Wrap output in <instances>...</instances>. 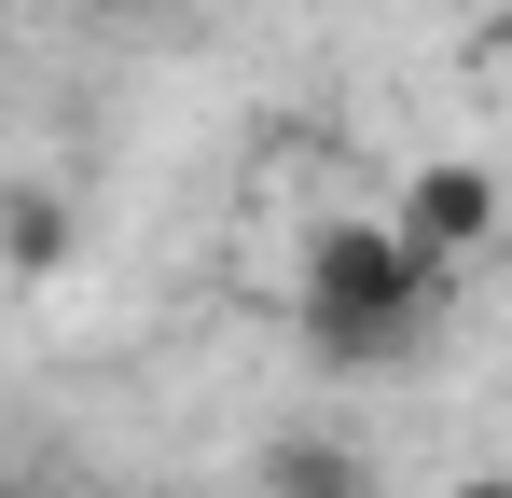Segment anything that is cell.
<instances>
[{
	"label": "cell",
	"instance_id": "6da1fadb",
	"mask_svg": "<svg viewBox=\"0 0 512 498\" xmlns=\"http://www.w3.org/2000/svg\"><path fill=\"white\" fill-rule=\"evenodd\" d=\"M291 332L333 374H388V360H416L429 332H443V263L402 222L333 208V222H305V263H291Z\"/></svg>",
	"mask_w": 512,
	"mask_h": 498
},
{
	"label": "cell",
	"instance_id": "7a4b0ae2",
	"mask_svg": "<svg viewBox=\"0 0 512 498\" xmlns=\"http://www.w3.org/2000/svg\"><path fill=\"white\" fill-rule=\"evenodd\" d=\"M388 222H402V236H416L429 263L457 277L471 249L499 236V180H485V166H471V153H443V166H416V180H402V208H388Z\"/></svg>",
	"mask_w": 512,
	"mask_h": 498
},
{
	"label": "cell",
	"instance_id": "3957f363",
	"mask_svg": "<svg viewBox=\"0 0 512 498\" xmlns=\"http://www.w3.org/2000/svg\"><path fill=\"white\" fill-rule=\"evenodd\" d=\"M250 485L263 498H374V471H360V443H333V429H277Z\"/></svg>",
	"mask_w": 512,
	"mask_h": 498
},
{
	"label": "cell",
	"instance_id": "277c9868",
	"mask_svg": "<svg viewBox=\"0 0 512 498\" xmlns=\"http://www.w3.org/2000/svg\"><path fill=\"white\" fill-rule=\"evenodd\" d=\"M0 263H14V277H56V263H70V208H56L42 180L0 194Z\"/></svg>",
	"mask_w": 512,
	"mask_h": 498
},
{
	"label": "cell",
	"instance_id": "5b68a950",
	"mask_svg": "<svg viewBox=\"0 0 512 498\" xmlns=\"http://www.w3.org/2000/svg\"><path fill=\"white\" fill-rule=\"evenodd\" d=\"M457 498H512V485H499V471H471V485H457Z\"/></svg>",
	"mask_w": 512,
	"mask_h": 498
},
{
	"label": "cell",
	"instance_id": "8992f818",
	"mask_svg": "<svg viewBox=\"0 0 512 498\" xmlns=\"http://www.w3.org/2000/svg\"><path fill=\"white\" fill-rule=\"evenodd\" d=\"M125 14H139V0H125Z\"/></svg>",
	"mask_w": 512,
	"mask_h": 498
}]
</instances>
